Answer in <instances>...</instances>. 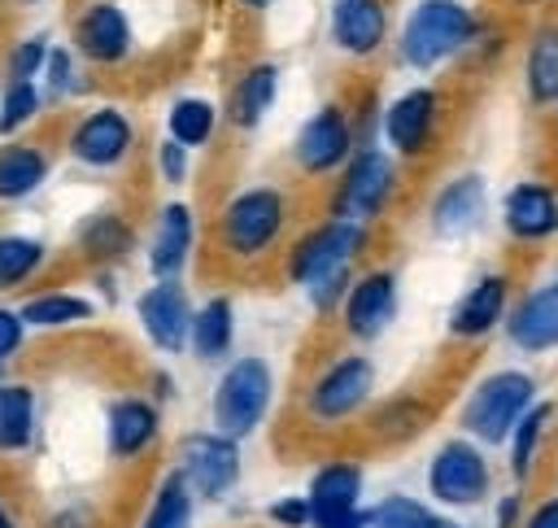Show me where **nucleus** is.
Instances as JSON below:
<instances>
[{
	"label": "nucleus",
	"mask_w": 558,
	"mask_h": 528,
	"mask_svg": "<svg viewBox=\"0 0 558 528\" xmlns=\"http://www.w3.org/2000/svg\"><path fill=\"white\" fill-rule=\"evenodd\" d=\"M366 240H371V227L366 223H353V218H336L327 214L318 227H310L292 253H288V275L296 288H305L310 305L318 314L327 310H340V301L349 297L353 279H357V257L366 253Z\"/></svg>",
	"instance_id": "obj_1"
},
{
	"label": "nucleus",
	"mask_w": 558,
	"mask_h": 528,
	"mask_svg": "<svg viewBox=\"0 0 558 528\" xmlns=\"http://www.w3.org/2000/svg\"><path fill=\"white\" fill-rule=\"evenodd\" d=\"M488 22L466 0H414L397 31V61L414 74H436L440 65L471 57Z\"/></svg>",
	"instance_id": "obj_2"
},
{
	"label": "nucleus",
	"mask_w": 558,
	"mask_h": 528,
	"mask_svg": "<svg viewBox=\"0 0 558 528\" xmlns=\"http://www.w3.org/2000/svg\"><path fill=\"white\" fill-rule=\"evenodd\" d=\"M541 380L536 371L519 367V362H506V367H493L484 371L480 380H471V388L462 393L458 401V432L488 445V449H501L514 432V423L541 401Z\"/></svg>",
	"instance_id": "obj_3"
},
{
	"label": "nucleus",
	"mask_w": 558,
	"mask_h": 528,
	"mask_svg": "<svg viewBox=\"0 0 558 528\" xmlns=\"http://www.w3.org/2000/svg\"><path fill=\"white\" fill-rule=\"evenodd\" d=\"M423 489L440 511H453V515L488 506L497 497V467L488 458V445H480V441H471L462 432L445 436L427 454Z\"/></svg>",
	"instance_id": "obj_4"
},
{
	"label": "nucleus",
	"mask_w": 558,
	"mask_h": 528,
	"mask_svg": "<svg viewBox=\"0 0 558 528\" xmlns=\"http://www.w3.org/2000/svg\"><path fill=\"white\" fill-rule=\"evenodd\" d=\"M401 192V161L392 148L384 144H362L349 166L336 179L331 192V214L336 218H353V223H379L388 214V205Z\"/></svg>",
	"instance_id": "obj_5"
},
{
	"label": "nucleus",
	"mask_w": 558,
	"mask_h": 528,
	"mask_svg": "<svg viewBox=\"0 0 558 528\" xmlns=\"http://www.w3.org/2000/svg\"><path fill=\"white\" fill-rule=\"evenodd\" d=\"M375 384H379V371H375V362L362 349L336 353L310 380V388H305V415H310V423H318V428L353 423L375 401Z\"/></svg>",
	"instance_id": "obj_6"
},
{
	"label": "nucleus",
	"mask_w": 558,
	"mask_h": 528,
	"mask_svg": "<svg viewBox=\"0 0 558 528\" xmlns=\"http://www.w3.org/2000/svg\"><path fill=\"white\" fill-rule=\"evenodd\" d=\"M292 201L279 188H244L235 192L218 214V244L227 257H262L288 227Z\"/></svg>",
	"instance_id": "obj_7"
},
{
	"label": "nucleus",
	"mask_w": 558,
	"mask_h": 528,
	"mask_svg": "<svg viewBox=\"0 0 558 528\" xmlns=\"http://www.w3.org/2000/svg\"><path fill=\"white\" fill-rule=\"evenodd\" d=\"M445 127V96L432 83L401 87L379 113V144L397 153V161H423L436 153Z\"/></svg>",
	"instance_id": "obj_8"
},
{
	"label": "nucleus",
	"mask_w": 558,
	"mask_h": 528,
	"mask_svg": "<svg viewBox=\"0 0 558 528\" xmlns=\"http://www.w3.org/2000/svg\"><path fill=\"white\" fill-rule=\"evenodd\" d=\"M270 401H275V371H270V362L257 358V353H244L214 384V428L235 436V441H244V436H253L262 428Z\"/></svg>",
	"instance_id": "obj_9"
},
{
	"label": "nucleus",
	"mask_w": 558,
	"mask_h": 528,
	"mask_svg": "<svg viewBox=\"0 0 558 528\" xmlns=\"http://www.w3.org/2000/svg\"><path fill=\"white\" fill-rule=\"evenodd\" d=\"M174 471L187 480L196 502H218L240 480V441L218 428L187 432L174 445Z\"/></svg>",
	"instance_id": "obj_10"
},
{
	"label": "nucleus",
	"mask_w": 558,
	"mask_h": 528,
	"mask_svg": "<svg viewBox=\"0 0 558 528\" xmlns=\"http://www.w3.org/2000/svg\"><path fill=\"white\" fill-rule=\"evenodd\" d=\"M366 493V471L353 458H327L310 484V528H371V506L362 502Z\"/></svg>",
	"instance_id": "obj_11"
},
{
	"label": "nucleus",
	"mask_w": 558,
	"mask_h": 528,
	"mask_svg": "<svg viewBox=\"0 0 558 528\" xmlns=\"http://www.w3.org/2000/svg\"><path fill=\"white\" fill-rule=\"evenodd\" d=\"M519 284H514V271H480L462 292L458 301L449 305V319H445V332L449 340L458 345H480L488 336L501 332L506 314H510V301H514Z\"/></svg>",
	"instance_id": "obj_12"
},
{
	"label": "nucleus",
	"mask_w": 558,
	"mask_h": 528,
	"mask_svg": "<svg viewBox=\"0 0 558 528\" xmlns=\"http://www.w3.org/2000/svg\"><path fill=\"white\" fill-rule=\"evenodd\" d=\"M497 223L519 249H541L558 240V183L545 175L514 179L497 201Z\"/></svg>",
	"instance_id": "obj_13"
},
{
	"label": "nucleus",
	"mask_w": 558,
	"mask_h": 528,
	"mask_svg": "<svg viewBox=\"0 0 558 528\" xmlns=\"http://www.w3.org/2000/svg\"><path fill=\"white\" fill-rule=\"evenodd\" d=\"M488 214H493L488 179L480 170H458V175H449L432 192V201H427V231L436 240H445V244L471 240V236L484 231Z\"/></svg>",
	"instance_id": "obj_14"
},
{
	"label": "nucleus",
	"mask_w": 558,
	"mask_h": 528,
	"mask_svg": "<svg viewBox=\"0 0 558 528\" xmlns=\"http://www.w3.org/2000/svg\"><path fill=\"white\" fill-rule=\"evenodd\" d=\"M397 310H401V279H397V271L371 266V271H357L349 297L340 301V327H344L349 340L371 345V340H379L397 323Z\"/></svg>",
	"instance_id": "obj_15"
},
{
	"label": "nucleus",
	"mask_w": 558,
	"mask_h": 528,
	"mask_svg": "<svg viewBox=\"0 0 558 528\" xmlns=\"http://www.w3.org/2000/svg\"><path fill=\"white\" fill-rule=\"evenodd\" d=\"M353 153H357V127L353 113H344L340 105L314 109L292 140V161L305 175H336L349 166Z\"/></svg>",
	"instance_id": "obj_16"
},
{
	"label": "nucleus",
	"mask_w": 558,
	"mask_h": 528,
	"mask_svg": "<svg viewBox=\"0 0 558 528\" xmlns=\"http://www.w3.org/2000/svg\"><path fill=\"white\" fill-rule=\"evenodd\" d=\"M501 336H506V345L519 358H549V353H558V292H554L549 279L527 284V288L514 292L510 314L501 323Z\"/></svg>",
	"instance_id": "obj_17"
},
{
	"label": "nucleus",
	"mask_w": 558,
	"mask_h": 528,
	"mask_svg": "<svg viewBox=\"0 0 558 528\" xmlns=\"http://www.w3.org/2000/svg\"><path fill=\"white\" fill-rule=\"evenodd\" d=\"M192 305H187V292L179 279H153L140 301H135V319H140V332L148 336V345L157 353H183L187 340H192Z\"/></svg>",
	"instance_id": "obj_18"
},
{
	"label": "nucleus",
	"mask_w": 558,
	"mask_h": 528,
	"mask_svg": "<svg viewBox=\"0 0 558 528\" xmlns=\"http://www.w3.org/2000/svg\"><path fill=\"white\" fill-rule=\"evenodd\" d=\"M131 144H135L131 118H126L122 109L105 105V109H92V113L74 127V135H70V157L83 161V166H92V170H113V166L126 161Z\"/></svg>",
	"instance_id": "obj_19"
},
{
	"label": "nucleus",
	"mask_w": 558,
	"mask_h": 528,
	"mask_svg": "<svg viewBox=\"0 0 558 528\" xmlns=\"http://www.w3.org/2000/svg\"><path fill=\"white\" fill-rule=\"evenodd\" d=\"M554 432H558V401H554V397H541V401L514 423V432H510V441H506L501 449H506V476H510L519 489H527V484L536 480V471H541V463H545V454H549Z\"/></svg>",
	"instance_id": "obj_20"
},
{
	"label": "nucleus",
	"mask_w": 558,
	"mask_h": 528,
	"mask_svg": "<svg viewBox=\"0 0 558 528\" xmlns=\"http://www.w3.org/2000/svg\"><path fill=\"white\" fill-rule=\"evenodd\" d=\"M327 31L344 57L366 61L388 44V4L384 0H331Z\"/></svg>",
	"instance_id": "obj_21"
},
{
	"label": "nucleus",
	"mask_w": 558,
	"mask_h": 528,
	"mask_svg": "<svg viewBox=\"0 0 558 528\" xmlns=\"http://www.w3.org/2000/svg\"><path fill=\"white\" fill-rule=\"evenodd\" d=\"M523 96L532 109H554L558 105V22L545 17L523 35Z\"/></svg>",
	"instance_id": "obj_22"
},
{
	"label": "nucleus",
	"mask_w": 558,
	"mask_h": 528,
	"mask_svg": "<svg viewBox=\"0 0 558 528\" xmlns=\"http://www.w3.org/2000/svg\"><path fill=\"white\" fill-rule=\"evenodd\" d=\"M192 240H196V218L183 201H166L157 209V223H153V236H148V271L157 279H179L187 253H192Z\"/></svg>",
	"instance_id": "obj_23"
},
{
	"label": "nucleus",
	"mask_w": 558,
	"mask_h": 528,
	"mask_svg": "<svg viewBox=\"0 0 558 528\" xmlns=\"http://www.w3.org/2000/svg\"><path fill=\"white\" fill-rule=\"evenodd\" d=\"M161 432V415L148 397H118L105 415V441L113 458H140L153 449Z\"/></svg>",
	"instance_id": "obj_24"
},
{
	"label": "nucleus",
	"mask_w": 558,
	"mask_h": 528,
	"mask_svg": "<svg viewBox=\"0 0 558 528\" xmlns=\"http://www.w3.org/2000/svg\"><path fill=\"white\" fill-rule=\"evenodd\" d=\"M74 44L87 61H100V65H113L131 52V22L118 4H92L83 9L78 26H74Z\"/></svg>",
	"instance_id": "obj_25"
},
{
	"label": "nucleus",
	"mask_w": 558,
	"mask_h": 528,
	"mask_svg": "<svg viewBox=\"0 0 558 528\" xmlns=\"http://www.w3.org/2000/svg\"><path fill=\"white\" fill-rule=\"evenodd\" d=\"M371 528H466L453 511H440L432 497L384 493L371 502Z\"/></svg>",
	"instance_id": "obj_26"
},
{
	"label": "nucleus",
	"mask_w": 558,
	"mask_h": 528,
	"mask_svg": "<svg viewBox=\"0 0 558 528\" xmlns=\"http://www.w3.org/2000/svg\"><path fill=\"white\" fill-rule=\"evenodd\" d=\"M48 179V153L22 140L0 144V205L26 201L31 192H39V183Z\"/></svg>",
	"instance_id": "obj_27"
},
{
	"label": "nucleus",
	"mask_w": 558,
	"mask_h": 528,
	"mask_svg": "<svg viewBox=\"0 0 558 528\" xmlns=\"http://www.w3.org/2000/svg\"><path fill=\"white\" fill-rule=\"evenodd\" d=\"M231 340H235V310L227 297H209L196 305L192 314V340L187 349L201 358V362H218L231 353Z\"/></svg>",
	"instance_id": "obj_28"
},
{
	"label": "nucleus",
	"mask_w": 558,
	"mask_h": 528,
	"mask_svg": "<svg viewBox=\"0 0 558 528\" xmlns=\"http://www.w3.org/2000/svg\"><path fill=\"white\" fill-rule=\"evenodd\" d=\"M275 92H279V70L270 65V61H262V65H253V70H244L240 74V83H235V92H231V122L240 127V131H253L266 113H270V105H275Z\"/></svg>",
	"instance_id": "obj_29"
},
{
	"label": "nucleus",
	"mask_w": 558,
	"mask_h": 528,
	"mask_svg": "<svg viewBox=\"0 0 558 528\" xmlns=\"http://www.w3.org/2000/svg\"><path fill=\"white\" fill-rule=\"evenodd\" d=\"M96 305L78 292H39L22 305V319L31 332H57V327H74V323H92Z\"/></svg>",
	"instance_id": "obj_30"
},
{
	"label": "nucleus",
	"mask_w": 558,
	"mask_h": 528,
	"mask_svg": "<svg viewBox=\"0 0 558 528\" xmlns=\"http://www.w3.org/2000/svg\"><path fill=\"white\" fill-rule=\"evenodd\" d=\"M192 515H196V493H192L187 480L170 467V471L161 476V484L153 489V502H148L140 528H192Z\"/></svg>",
	"instance_id": "obj_31"
},
{
	"label": "nucleus",
	"mask_w": 558,
	"mask_h": 528,
	"mask_svg": "<svg viewBox=\"0 0 558 528\" xmlns=\"http://www.w3.org/2000/svg\"><path fill=\"white\" fill-rule=\"evenodd\" d=\"M35 441V393L26 384L0 388V454H17Z\"/></svg>",
	"instance_id": "obj_32"
},
{
	"label": "nucleus",
	"mask_w": 558,
	"mask_h": 528,
	"mask_svg": "<svg viewBox=\"0 0 558 528\" xmlns=\"http://www.w3.org/2000/svg\"><path fill=\"white\" fill-rule=\"evenodd\" d=\"M44 262H48L44 240L22 236V231H0V292L26 284Z\"/></svg>",
	"instance_id": "obj_33"
},
{
	"label": "nucleus",
	"mask_w": 558,
	"mask_h": 528,
	"mask_svg": "<svg viewBox=\"0 0 558 528\" xmlns=\"http://www.w3.org/2000/svg\"><path fill=\"white\" fill-rule=\"evenodd\" d=\"M166 131H170V140H179V144H187V148H201V144H209L214 131H218V109H214L209 100H201V96H183V100L170 105Z\"/></svg>",
	"instance_id": "obj_34"
},
{
	"label": "nucleus",
	"mask_w": 558,
	"mask_h": 528,
	"mask_svg": "<svg viewBox=\"0 0 558 528\" xmlns=\"http://www.w3.org/2000/svg\"><path fill=\"white\" fill-rule=\"evenodd\" d=\"M78 244L83 253L92 257H105V262H118L131 253V227L118 218V214H92L78 231Z\"/></svg>",
	"instance_id": "obj_35"
},
{
	"label": "nucleus",
	"mask_w": 558,
	"mask_h": 528,
	"mask_svg": "<svg viewBox=\"0 0 558 528\" xmlns=\"http://www.w3.org/2000/svg\"><path fill=\"white\" fill-rule=\"evenodd\" d=\"M423 419H427V406L418 397H410V393L388 397L379 406V415H375V436H384V441H410L423 428Z\"/></svg>",
	"instance_id": "obj_36"
},
{
	"label": "nucleus",
	"mask_w": 558,
	"mask_h": 528,
	"mask_svg": "<svg viewBox=\"0 0 558 528\" xmlns=\"http://www.w3.org/2000/svg\"><path fill=\"white\" fill-rule=\"evenodd\" d=\"M39 105H44V96H39L35 83H9V87L0 92V135L22 131V127L39 113Z\"/></svg>",
	"instance_id": "obj_37"
},
{
	"label": "nucleus",
	"mask_w": 558,
	"mask_h": 528,
	"mask_svg": "<svg viewBox=\"0 0 558 528\" xmlns=\"http://www.w3.org/2000/svg\"><path fill=\"white\" fill-rule=\"evenodd\" d=\"M48 57H52V48H48V39H44V35L22 39V44L9 52V83H35V79L44 74Z\"/></svg>",
	"instance_id": "obj_38"
},
{
	"label": "nucleus",
	"mask_w": 558,
	"mask_h": 528,
	"mask_svg": "<svg viewBox=\"0 0 558 528\" xmlns=\"http://www.w3.org/2000/svg\"><path fill=\"white\" fill-rule=\"evenodd\" d=\"M527 493L514 484V489H506V493H497L493 497V519H488V528H523V519H527Z\"/></svg>",
	"instance_id": "obj_39"
},
{
	"label": "nucleus",
	"mask_w": 558,
	"mask_h": 528,
	"mask_svg": "<svg viewBox=\"0 0 558 528\" xmlns=\"http://www.w3.org/2000/svg\"><path fill=\"white\" fill-rule=\"evenodd\" d=\"M44 79H48V92H52V96L78 92V65H74V57H70L65 48H52V57H48V65H44Z\"/></svg>",
	"instance_id": "obj_40"
},
{
	"label": "nucleus",
	"mask_w": 558,
	"mask_h": 528,
	"mask_svg": "<svg viewBox=\"0 0 558 528\" xmlns=\"http://www.w3.org/2000/svg\"><path fill=\"white\" fill-rule=\"evenodd\" d=\"M266 515H270V524H279V528H310V502H305V493H288V497L270 502Z\"/></svg>",
	"instance_id": "obj_41"
},
{
	"label": "nucleus",
	"mask_w": 558,
	"mask_h": 528,
	"mask_svg": "<svg viewBox=\"0 0 558 528\" xmlns=\"http://www.w3.org/2000/svg\"><path fill=\"white\" fill-rule=\"evenodd\" d=\"M26 319H22V310H9V305H0V362H9L17 349H22V340H26Z\"/></svg>",
	"instance_id": "obj_42"
},
{
	"label": "nucleus",
	"mask_w": 558,
	"mask_h": 528,
	"mask_svg": "<svg viewBox=\"0 0 558 528\" xmlns=\"http://www.w3.org/2000/svg\"><path fill=\"white\" fill-rule=\"evenodd\" d=\"M157 170H161L166 183H183V179H187V144L166 140V144L157 148Z\"/></svg>",
	"instance_id": "obj_43"
},
{
	"label": "nucleus",
	"mask_w": 558,
	"mask_h": 528,
	"mask_svg": "<svg viewBox=\"0 0 558 528\" xmlns=\"http://www.w3.org/2000/svg\"><path fill=\"white\" fill-rule=\"evenodd\" d=\"M523 528H558V489L541 493V497L527 506V519H523Z\"/></svg>",
	"instance_id": "obj_44"
},
{
	"label": "nucleus",
	"mask_w": 558,
	"mask_h": 528,
	"mask_svg": "<svg viewBox=\"0 0 558 528\" xmlns=\"http://www.w3.org/2000/svg\"><path fill=\"white\" fill-rule=\"evenodd\" d=\"M48 528H87V524H83V519H78L74 511H65V515H57V519H52Z\"/></svg>",
	"instance_id": "obj_45"
},
{
	"label": "nucleus",
	"mask_w": 558,
	"mask_h": 528,
	"mask_svg": "<svg viewBox=\"0 0 558 528\" xmlns=\"http://www.w3.org/2000/svg\"><path fill=\"white\" fill-rule=\"evenodd\" d=\"M510 4H523V9H545V4H558V0H510Z\"/></svg>",
	"instance_id": "obj_46"
},
{
	"label": "nucleus",
	"mask_w": 558,
	"mask_h": 528,
	"mask_svg": "<svg viewBox=\"0 0 558 528\" xmlns=\"http://www.w3.org/2000/svg\"><path fill=\"white\" fill-rule=\"evenodd\" d=\"M0 528H17V524H13V515L4 511V502H0Z\"/></svg>",
	"instance_id": "obj_47"
},
{
	"label": "nucleus",
	"mask_w": 558,
	"mask_h": 528,
	"mask_svg": "<svg viewBox=\"0 0 558 528\" xmlns=\"http://www.w3.org/2000/svg\"><path fill=\"white\" fill-rule=\"evenodd\" d=\"M244 4H248V9H266L270 0H244Z\"/></svg>",
	"instance_id": "obj_48"
},
{
	"label": "nucleus",
	"mask_w": 558,
	"mask_h": 528,
	"mask_svg": "<svg viewBox=\"0 0 558 528\" xmlns=\"http://www.w3.org/2000/svg\"><path fill=\"white\" fill-rule=\"evenodd\" d=\"M549 118H554V140H558V105L549 109Z\"/></svg>",
	"instance_id": "obj_49"
},
{
	"label": "nucleus",
	"mask_w": 558,
	"mask_h": 528,
	"mask_svg": "<svg viewBox=\"0 0 558 528\" xmlns=\"http://www.w3.org/2000/svg\"><path fill=\"white\" fill-rule=\"evenodd\" d=\"M549 284H554V292H558V266H554V275H549Z\"/></svg>",
	"instance_id": "obj_50"
},
{
	"label": "nucleus",
	"mask_w": 558,
	"mask_h": 528,
	"mask_svg": "<svg viewBox=\"0 0 558 528\" xmlns=\"http://www.w3.org/2000/svg\"><path fill=\"white\" fill-rule=\"evenodd\" d=\"M4 384H9V380H4V362H0V388H4Z\"/></svg>",
	"instance_id": "obj_51"
},
{
	"label": "nucleus",
	"mask_w": 558,
	"mask_h": 528,
	"mask_svg": "<svg viewBox=\"0 0 558 528\" xmlns=\"http://www.w3.org/2000/svg\"><path fill=\"white\" fill-rule=\"evenodd\" d=\"M466 528H475V524H466Z\"/></svg>",
	"instance_id": "obj_52"
}]
</instances>
